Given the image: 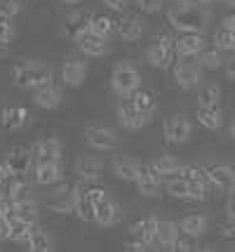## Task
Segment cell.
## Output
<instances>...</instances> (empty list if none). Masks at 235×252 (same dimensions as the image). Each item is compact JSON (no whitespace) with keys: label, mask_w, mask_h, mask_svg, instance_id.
<instances>
[{"label":"cell","mask_w":235,"mask_h":252,"mask_svg":"<svg viewBox=\"0 0 235 252\" xmlns=\"http://www.w3.org/2000/svg\"><path fill=\"white\" fill-rule=\"evenodd\" d=\"M167 22L179 33H202L209 24V12L198 0H177L167 12Z\"/></svg>","instance_id":"obj_1"},{"label":"cell","mask_w":235,"mask_h":252,"mask_svg":"<svg viewBox=\"0 0 235 252\" xmlns=\"http://www.w3.org/2000/svg\"><path fill=\"white\" fill-rule=\"evenodd\" d=\"M52 80V68L43 62H22L12 68V83L19 90H35Z\"/></svg>","instance_id":"obj_2"},{"label":"cell","mask_w":235,"mask_h":252,"mask_svg":"<svg viewBox=\"0 0 235 252\" xmlns=\"http://www.w3.org/2000/svg\"><path fill=\"white\" fill-rule=\"evenodd\" d=\"M111 88L118 97L130 99L136 90L141 88V73H139V68L132 62L115 64V68H113V73H111Z\"/></svg>","instance_id":"obj_3"},{"label":"cell","mask_w":235,"mask_h":252,"mask_svg":"<svg viewBox=\"0 0 235 252\" xmlns=\"http://www.w3.org/2000/svg\"><path fill=\"white\" fill-rule=\"evenodd\" d=\"M146 62L148 66H153V68H169V66H174V59H177V38H172V35H157L153 38V43L146 47Z\"/></svg>","instance_id":"obj_4"},{"label":"cell","mask_w":235,"mask_h":252,"mask_svg":"<svg viewBox=\"0 0 235 252\" xmlns=\"http://www.w3.org/2000/svg\"><path fill=\"white\" fill-rule=\"evenodd\" d=\"M202 76H205V68L198 62H188V59H181L179 64H174V80L181 90H193L202 85Z\"/></svg>","instance_id":"obj_5"},{"label":"cell","mask_w":235,"mask_h":252,"mask_svg":"<svg viewBox=\"0 0 235 252\" xmlns=\"http://www.w3.org/2000/svg\"><path fill=\"white\" fill-rule=\"evenodd\" d=\"M118 123L123 125L125 130H130V132H136V130H141V127H146L148 125V121H151V116H146L144 111H139L132 104V99H125V101H120L118 104Z\"/></svg>","instance_id":"obj_6"},{"label":"cell","mask_w":235,"mask_h":252,"mask_svg":"<svg viewBox=\"0 0 235 252\" xmlns=\"http://www.w3.org/2000/svg\"><path fill=\"white\" fill-rule=\"evenodd\" d=\"M78 205V193L76 187H59L54 189L50 198H47V210H52L54 215H68V212H76Z\"/></svg>","instance_id":"obj_7"},{"label":"cell","mask_w":235,"mask_h":252,"mask_svg":"<svg viewBox=\"0 0 235 252\" xmlns=\"http://www.w3.org/2000/svg\"><path fill=\"white\" fill-rule=\"evenodd\" d=\"M85 142L90 144L94 151H115L118 149V134L111 127L104 125H90L85 130Z\"/></svg>","instance_id":"obj_8"},{"label":"cell","mask_w":235,"mask_h":252,"mask_svg":"<svg viewBox=\"0 0 235 252\" xmlns=\"http://www.w3.org/2000/svg\"><path fill=\"white\" fill-rule=\"evenodd\" d=\"M190 132H193V125L186 116H169L162 123V134L169 144H183L190 139Z\"/></svg>","instance_id":"obj_9"},{"label":"cell","mask_w":235,"mask_h":252,"mask_svg":"<svg viewBox=\"0 0 235 252\" xmlns=\"http://www.w3.org/2000/svg\"><path fill=\"white\" fill-rule=\"evenodd\" d=\"M73 40H76L78 50L85 57H94V59H97V57H104L106 52H108V40H106V38H101V35H97L92 29L80 31Z\"/></svg>","instance_id":"obj_10"},{"label":"cell","mask_w":235,"mask_h":252,"mask_svg":"<svg viewBox=\"0 0 235 252\" xmlns=\"http://www.w3.org/2000/svg\"><path fill=\"white\" fill-rule=\"evenodd\" d=\"M31 158H33V165L59 163V160H61V142L54 139V137L38 139V142L31 146Z\"/></svg>","instance_id":"obj_11"},{"label":"cell","mask_w":235,"mask_h":252,"mask_svg":"<svg viewBox=\"0 0 235 252\" xmlns=\"http://www.w3.org/2000/svg\"><path fill=\"white\" fill-rule=\"evenodd\" d=\"M207 179L214 189L224 191V193H235V170L228 165H207L205 167Z\"/></svg>","instance_id":"obj_12"},{"label":"cell","mask_w":235,"mask_h":252,"mask_svg":"<svg viewBox=\"0 0 235 252\" xmlns=\"http://www.w3.org/2000/svg\"><path fill=\"white\" fill-rule=\"evenodd\" d=\"M61 97H64L61 85L54 83V80H50V83H45V85H40V88L33 90V104L38 109H45V111L56 109V106L61 104Z\"/></svg>","instance_id":"obj_13"},{"label":"cell","mask_w":235,"mask_h":252,"mask_svg":"<svg viewBox=\"0 0 235 252\" xmlns=\"http://www.w3.org/2000/svg\"><path fill=\"white\" fill-rule=\"evenodd\" d=\"M31 118L33 116L24 106H5L0 111V125H2V130H10V132L26 130L31 125Z\"/></svg>","instance_id":"obj_14"},{"label":"cell","mask_w":235,"mask_h":252,"mask_svg":"<svg viewBox=\"0 0 235 252\" xmlns=\"http://www.w3.org/2000/svg\"><path fill=\"white\" fill-rule=\"evenodd\" d=\"M85 76H87V62L85 59L68 57L61 64V83L68 88H80L85 83Z\"/></svg>","instance_id":"obj_15"},{"label":"cell","mask_w":235,"mask_h":252,"mask_svg":"<svg viewBox=\"0 0 235 252\" xmlns=\"http://www.w3.org/2000/svg\"><path fill=\"white\" fill-rule=\"evenodd\" d=\"M144 31H146V22L139 14H125V17H120V19L115 22V33H118L123 40H127V43L139 40V38L144 35Z\"/></svg>","instance_id":"obj_16"},{"label":"cell","mask_w":235,"mask_h":252,"mask_svg":"<svg viewBox=\"0 0 235 252\" xmlns=\"http://www.w3.org/2000/svg\"><path fill=\"white\" fill-rule=\"evenodd\" d=\"M132 241L144 245V248H153L157 245V220L156 217H146L132 224Z\"/></svg>","instance_id":"obj_17"},{"label":"cell","mask_w":235,"mask_h":252,"mask_svg":"<svg viewBox=\"0 0 235 252\" xmlns=\"http://www.w3.org/2000/svg\"><path fill=\"white\" fill-rule=\"evenodd\" d=\"M205 47H207V40L202 38V33H181V35H177V55L181 59L200 57Z\"/></svg>","instance_id":"obj_18"},{"label":"cell","mask_w":235,"mask_h":252,"mask_svg":"<svg viewBox=\"0 0 235 252\" xmlns=\"http://www.w3.org/2000/svg\"><path fill=\"white\" fill-rule=\"evenodd\" d=\"M141 170H144V165L132 156H115L113 158V175L123 182H136Z\"/></svg>","instance_id":"obj_19"},{"label":"cell","mask_w":235,"mask_h":252,"mask_svg":"<svg viewBox=\"0 0 235 252\" xmlns=\"http://www.w3.org/2000/svg\"><path fill=\"white\" fill-rule=\"evenodd\" d=\"M94 221H97L99 226H115V224L120 221V205L106 196L104 200L97 203V210H94Z\"/></svg>","instance_id":"obj_20"},{"label":"cell","mask_w":235,"mask_h":252,"mask_svg":"<svg viewBox=\"0 0 235 252\" xmlns=\"http://www.w3.org/2000/svg\"><path fill=\"white\" fill-rule=\"evenodd\" d=\"M33 175L40 187H54V184H61L64 170H61V163H40L33 165Z\"/></svg>","instance_id":"obj_21"},{"label":"cell","mask_w":235,"mask_h":252,"mask_svg":"<svg viewBox=\"0 0 235 252\" xmlns=\"http://www.w3.org/2000/svg\"><path fill=\"white\" fill-rule=\"evenodd\" d=\"M134 184H136V191L146 198H153L160 193V175L156 172L153 165L141 170V175H139V179H136Z\"/></svg>","instance_id":"obj_22"},{"label":"cell","mask_w":235,"mask_h":252,"mask_svg":"<svg viewBox=\"0 0 235 252\" xmlns=\"http://www.w3.org/2000/svg\"><path fill=\"white\" fill-rule=\"evenodd\" d=\"M7 165L12 167L14 175H26L31 167H33V158H31V149H24V146H14L7 154Z\"/></svg>","instance_id":"obj_23"},{"label":"cell","mask_w":235,"mask_h":252,"mask_svg":"<svg viewBox=\"0 0 235 252\" xmlns=\"http://www.w3.org/2000/svg\"><path fill=\"white\" fill-rule=\"evenodd\" d=\"M76 175L82 182H97L101 177V163L94 156H80L76 160Z\"/></svg>","instance_id":"obj_24"},{"label":"cell","mask_w":235,"mask_h":252,"mask_svg":"<svg viewBox=\"0 0 235 252\" xmlns=\"http://www.w3.org/2000/svg\"><path fill=\"white\" fill-rule=\"evenodd\" d=\"M207 217H202V215H188V217H183L179 224V229L183 236H188V238H200L205 236V231H207Z\"/></svg>","instance_id":"obj_25"},{"label":"cell","mask_w":235,"mask_h":252,"mask_svg":"<svg viewBox=\"0 0 235 252\" xmlns=\"http://www.w3.org/2000/svg\"><path fill=\"white\" fill-rule=\"evenodd\" d=\"M40 229L38 221H24V220H12L10 221V241L17 243H28L31 236Z\"/></svg>","instance_id":"obj_26"},{"label":"cell","mask_w":235,"mask_h":252,"mask_svg":"<svg viewBox=\"0 0 235 252\" xmlns=\"http://www.w3.org/2000/svg\"><path fill=\"white\" fill-rule=\"evenodd\" d=\"M198 123L205 130H219L224 123V113L219 106H198Z\"/></svg>","instance_id":"obj_27"},{"label":"cell","mask_w":235,"mask_h":252,"mask_svg":"<svg viewBox=\"0 0 235 252\" xmlns=\"http://www.w3.org/2000/svg\"><path fill=\"white\" fill-rule=\"evenodd\" d=\"M198 64H200L205 71H216V68L226 66L224 52H221L216 45H212V47H205V50L200 52V57H198Z\"/></svg>","instance_id":"obj_28"},{"label":"cell","mask_w":235,"mask_h":252,"mask_svg":"<svg viewBox=\"0 0 235 252\" xmlns=\"http://www.w3.org/2000/svg\"><path fill=\"white\" fill-rule=\"evenodd\" d=\"M132 104H134L139 111H144L146 116H153L156 113V109H157V99H156V94L151 92V90H136L134 94H132Z\"/></svg>","instance_id":"obj_29"},{"label":"cell","mask_w":235,"mask_h":252,"mask_svg":"<svg viewBox=\"0 0 235 252\" xmlns=\"http://www.w3.org/2000/svg\"><path fill=\"white\" fill-rule=\"evenodd\" d=\"M153 167H156V172L160 177H177L183 170V165L177 158H172V156H160L156 163H153Z\"/></svg>","instance_id":"obj_30"},{"label":"cell","mask_w":235,"mask_h":252,"mask_svg":"<svg viewBox=\"0 0 235 252\" xmlns=\"http://www.w3.org/2000/svg\"><path fill=\"white\" fill-rule=\"evenodd\" d=\"M38 215H40V208H38V200H35L33 196L24 198V200H17V220L38 221Z\"/></svg>","instance_id":"obj_31"},{"label":"cell","mask_w":235,"mask_h":252,"mask_svg":"<svg viewBox=\"0 0 235 252\" xmlns=\"http://www.w3.org/2000/svg\"><path fill=\"white\" fill-rule=\"evenodd\" d=\"M179 224H174V221L169 220H157V243L165 248L169 245L172 241H177L179 238Z\"/></svg>","instance_id":"obj_32"},{"label":"cell","mask_w":235,"mask_h":252,"mask_svg":"<svg viewBox=\"0 0 235 252\" xmlns=\"http://www.w3.org/2000/svg\"><path fill=\"white\" fill-rule=\"evenodd\" d=\"M26 245H28V250H33V252H52L54 250V241H52V236L45 233V231H40V229L31 236V241L26 243Z\"/></svg>","instance_id":"obj_33"},{"label":"cell","mask_w":235,"mask_h":252,"mask_svg":"<svg viewBox=\"0 0 235 252\" xmlns=\"http://www.w3.org/2000/svg\"><path fill=\"white\" fill-rule=\"evenodd\" d=\"M90 29L97 33V35H101V38L108 40L113 33H115V22H113L111 17H101V14H97V17H92Z\"/></svg>","instance_id":"obj_34"},{"label":"cell","mask_w":235,"mask_h":252,"mask_svg":"<svg viewBox=\"0 0 235 252\" xmlns=\"http://www.w3.org/2000/svg\"><path fill=\"white\" fill-rule=\"evenodd\" d=\"M90 22H92V17H85V14H71L66 22H64V31L76 38L80 31L90 29Z\"/></svg>","instance_id":"obj_35"},{"label":"cell","mask_w":235,"mask_h":252,"mask_svg":"<svg viewBox=\"0 0 235 252\" xmlns=\"http://www.w3.org/2000/svg\"><path fill=\"white\" fill-rule=\"evenodd\" d=\"M214 45L221 50V52H235V33L219 26L216 33H214Z\"/></svg>","instance_id":"obj_36"},{"label":"cell","mask_w":235,"mask_h":252,"mask_svg":"<svg viewBox=\"0 0 235 252\" xmlns=\"http://www.w3.org/2000/svg\"><path fill=\"white\" fill-rule=\"evenodd\" d=\"M219 101H221V88L207 85V88H202L200 97H198V106H219Z\"/></svg>","instance_id":"obj_37"},{"label":"cell","mask_w":235,"mask_h":252,"mask_svg":"<svg viewBox=\"0 0 235 252\" xmlns=\"http://www.w3.org/2000/svg\"><path fill=\"white\" fill-rule=\"evenodd\" d=\"M22 7H24L22 0H0V19L12 22V19L22 12Z\"/></svg>","instance_id":"obj_38"},{"label":"cell","mask_w":235,"mask_h":252,"mask_svg":"<svg viewBox=\"0 0 235 252\" xmlns=\"http://www.w3.org/2000/svg\"><path fill=\"white\" fill-rule=\"evenodd\" d=\"M0 217L7 221L17 220V200H14V198L0 196Z\"/></svg>","instance_id":"obj_39"},{"label":"cell","mask_w":235,"mask_h":252,"mask_svg":"<svg viewBox=\"0 0 235 252\" xmlns=\"http://www.w3.org/2000/svg\"><path fill=\"white\" fill-rule=\"evenodd\" d=\"M94 210H97V205H94V203H90L87 198H78V205H76V215H78L80 220L94 221Z\"/></svg>","instance_id":"obj_40"},{"label":"cell","mask_w":235,"mask_h":252,"mask_svg":"<svg viewBox=\"0 0 235 252\" xmlns=\"http://www.w3.org/2000/svg\"><path fill=\"white\" fill-rule=\"evenodd\" d=\"M162 250L165 252H193V248H190V243L186 238H177V241H172L169 245H165Z\"/></svg>","instance_id":"obj_41"},{"label":"cell","mask_w":235,"mask_h":252,"mask_svg":"<svg viewBox=\"0 0 235 252\" xmlns=\"http://www.w3.org/2000/svg\"><path fill=\"white\" fill-rule=\"evenodd\" d=\"M162 5H165V0H139V7H141V12H146V14L160 12Z\"/></svg>","instance_id":"obj_42"},{"label":"cell","mask_w":235,"mask_h":252,"mask_svg":"<svg viewBox=\"0 0 235 252\" xmlns=\"http://www.w3.org/2000/svg\"><path fill=\"white\" fill-rule=\"evenodd\" d=\"M12 38H14L12 22H7V19H0V40H2V43H12Z\"/></svg>","instance_id":"obj_43"},{"label":"cell","mask_w":235,"mask_h":252,"mask_svg":"<svg viewBox=\"0 0 235 252\" xmlns=\"http://www.w3.org/2000/svg\"><path fill=\"white\" fill-rule=\"evenodd\" d=\"M221 236H224L226 241H233L235 243V220H233V217H228V220L221 224Z\"/></svg>","instance_id":"obj_44"},{"label":"cell","mask_w":235,"mask_h":252,"mask_svg":"<svg viewBox=\"0 0 235 252\" xmlns=\"http://www.w3.org/2000/svg\"><path fill=\"white\" fill-rule=\"evenodd\" d=\"M104 5L113 12H123L127 5H130V0H104Z\"/></svg>","instance_id":"obj_45"},{"label":"cell","mask_w":235,"mask_h":252,"mask_svg":"<svg viewBox=\"0 0 235 252\" xmlns=\"http://www.w3.org/2000/svg\"><path fill=\"white\" fill-rule=\"evenodd\" d=\"M226 76H228V80H235V57H231V59H226Z\"/></svg>","instance_id":"obj_46"},{"label":"cell","mask_w":235,"mask_h":252,"mask_svg":"<svg viewBox=\"0 0 235 252\" xmlns=\"http://www.w3.org/2000/svg\"><path fill=\"white\" fill-rule=\"evenodd\" d=\"M5 238H10V221L0 217V241H5Z\"/></svg>","instance_id":"obj_47"},{"label":"cell","mask_w":235,"mask_h":252,"mask_svg":"<svg viewBox=\"0 0 235 252\" xmlns=\"http://www.w3.org/2000/svg\"><path fill=\"white\" fill-rule=\"evenodd\" d=\"M125 252H151V248H144V245H139V243H127L125 245Z\"/></svg>","instance_id":"obj_48"},{"label":"cell","mask_w":235,"mask_h":252,"mask_svg":"<svg viewBox=\"0 0 235 252\" xmlns=\"http://www.w3.org/2000/svg\"><path fill=\"white\" fill-rule=\"evenodd\" d=\"M221 26H224V29H228V31H233V33H235V14H228V17H224Z\"/></svg>","instance_id":"obj_49"},{"label":"cell","mask_w":235,"mask_h":252,"mask_svg":"<svg viewBox=\"0 0 235 252\" xmlns=\"http://www.w3.org/2000/svg\"><path fill=\"white\" fill-rule=\"evenodd\" d=\"M226 212H228V217H233L235 220V196H231L228 205H226Z\"/></svg>","instance_id":"obj_50"},{"label":"cell","mask_w":235,"mask_h":252,"mask_svg":"<svg viewBox=\"0 0 235 252\" xmlns=\"http://www.w3.org/2000/svg\"><path fill=\"white\" fill-rule=\"evenodd\" d=\"M7 50H10V43H2V40H0V57L7 55Z\"/></svg>","instance_id":"obj_51"},{"label":"cell","mask_w":235,"mask_h":252,"mask_svg":"<svg viewBox=\"0 0 235 252\" xmlns=\"http://www.w3.org/2000/svg\"><path fill=\"white\" fill-rule=\"evenodd\" d=\"M61 2H64V5H80L82 0H61Z\"/></svg>","instance_id":"obj_52"},{"label":"cell","mask_w":235,"mask_h":252,"mask_svg":"<svg viewBox=\"0 0 235 252\" xmlns=\"http://www.w3.org/2000/svg\"><path fill=\"white\" fill-rule=\"evenodd\" d=\"M193 252H214L212 248H198V250H193Z\"/></svg>","instance_id":"obj_53"},{"label":"cell","mask_w":235,"mask_h":252,"mask_svg":"<svg viewBox=\"0 0 235 252\" xmlns=\"http://www.w3.org/2000/svg\"><path fill=\"white\" fill-rule=\"evenodd\" d=\"M224 2L228 5V7H233V10H235V0H224Z\"/></svg>","instance_id":"obj_54"},{"label":"cell","mask_w":235,"mask_h":252,"mask_svg":"<svg viewBox=\"0 0 235 252\" xmlns=\"http://www.w3.org/2000/svg\"><path fill=\"white\" fill-rule=\"evenodd\" d=\"M200 5H209V2H214V0H198Z\"/></svg>","instance_id":"obj_55"},{"label":"cell","mask_w":235,"mask_h":252,"mask_svg":"<svg viewBox=\"0 0 235 252\" xmlns=\"http://www.w3.org/2000/svg\"><path fill=\"white\" fill-rule=\"evenodd\" d=\"M231 137H233V139H235V123H233V125H231Z\"/></svg>","instance_id":"obj_56"},{"label":"cell","mask_w":235,"mask_h":252,"mask_svg":"<svg viewBox=\"0 0 235 252\" xmlns=\"http://www.w3.org/2000/svg\"><path fill=\"white\" fill-rule=\"evenodd\" d=\"M26 252H33V250H26Z\"/></svg>","instance_id":"obj_57"},{"label":"cell","mask_w":235,"mask_h":252,"mask_svg":"<svg viewBox=\"0 0 235 252\" xmlns=\"http://www.w3.org/2000/svg\"><path fill=\"white\" fill-rule=\"evenodd\" d=\"M134 2H139V0H134Z\"/></svg>","instance_id":"obj_58"}]
</instances>
